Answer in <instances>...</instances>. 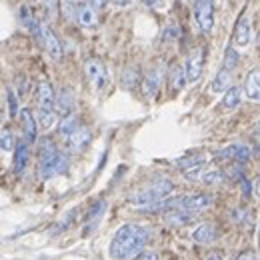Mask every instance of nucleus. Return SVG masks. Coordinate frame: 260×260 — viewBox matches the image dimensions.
I'll return each mask as SVG.
<instances>
[{
  "label": "nucleus",
  "mask_w": 260,
  "mask_h": 260,
  "mask_svg": "<svg viewBox=\"0 0 260 260\" xmlns=\"http://www.w3.org/2000/svg\"><path fill=\"white\" fill-rule=\"evenodd\" d=\"M68 168V158L54 146L52 140L44 138L40 142V152H38V174L40 178L48 180L56 174H62Z\"/></svg>",
  "instance_id": "obj_3"
},
{
  "label": "nucleus",
  "mask_w": 260,
  "mask_h": 260,
  "mask_svg": "<svg viewBox=\"0 0 260 260\" xmlns=\"http://www.w3.org/2000/svg\"><path fill=\"white\" fill-rule=\"evenodd\" d=\"M232 40L236 46H246L250 42V22H248V16L246 14H240L238 20H236V26H234V34H232Z\"/></svg>",
  "instance_id": "obj_14"
},
{
  "label": "nucleus",
  "mask_w": 260,
  "mask_h": 260,
  "mask_svg": "<svg viewBox=\"0 0 260 260\" xmlns=\"http://www.w3.org/2000/svg\"><path fill=\"white\" fill-rule=\"evenodd\" d=\"M122 82H124V86H126V88H130V90H132V88L138 84V72H136V70H132V68H128V70L124 72Z\"/></svg>",
  "instance_id": "obj_31"
},
{
  "label": "nucleus",
  "mask_w": 260,
  "mask_h": 260,
  "mask_svg": "<svg viewBox=\"0 0 260 260\" xmlns=\"http://www.w3.org/2000/svg\"><path fill=\"white\" fill-rule=\"evenodd\" d=\"M190 2H192V4H196V2H198V0H190Z\"/></svg>",
  "instance_id": "obj_42"
},
{
  "label": "nucleus",
  "mask_w": 260,
  "mask_h": 260,
  "mask_svg": "<svg viewBox=\"0 0 260 260\" xmlns=\"http://www.w3.org/2000/svg\"><path fill=\"white\" fill-rule=\"evenodd\" d=\"M90 130L84 128V126H80V128L76 130V132H72L68 138H66V148L72 152V154H78V152H82L86 146H88V142H90Z\"/></svg>",
  "instance_id": "obj_12"
},
{
  "label": "nucleus",
  "mask_w": 260,
  "mask_h": 260,
  "mask_svg": "<svg viewBox=\"0 0 260 260\" xmlns=\"http://www.w3.org/2000/svg\"><path fill=\"white\" fill-rule=\"evenodd\" d=\"M104 208H106V202L104 200H98L96 204H92L90 206V210H88V216H86V220H88V224H96V220L102 216V212H104Z\"/></svg>",
  "instance_id": "obj_27"
},
{
  "label": "nucleus",
  "mask_w": 260,
  "mask_h": 260,
  "mask_svg": "<svg viewBox=\"0 0 260 260\" xmlns=\"http://www.w3.org/2000/svg\"><path fill=\"white\" fill-rule=\"evenodd\" d=\"M36 104H38V120L42 128H50L56 118V94L50 82L42 80L36 90Z\"/></svg>",
  "instance_id": "obj_4"
},
{
  "label": "nucleus",
  "mask_w": 260,
  "mask_h": 260,
  "mask_svg": "<svg viewBox=\"0 0 260 260\" xmlns=\"http://www.w3.org/2000/svg\"><path fill=\"white\" fill-rule=\"evenodd\" d=\"M168 80H170V86H172V90H182L184 88V84L188 82L186 80V72H184V66L176 64L170 68V74H168Z\"/></svg>",
  "instance_id": "obj_22"
},
{
  "label": "nucleus",
  "mask_w": 260,
  "mask_h": 260,
  "mask_svg": "<svg viewBox=\"0 0 260 260\" xmlns=\"http://www.w3.org/2000/svg\"><path fill=\"white\" fill-rule=\"evenodd\" d=\"M62 12H64L66 20H76V6H74L70 0H64V2H62Z\"/></svg>",
  "instance_id": "obj_32"
},
{
  "label": "nucleus",
  "mask_w": 260,
  "mask_h": 260,
  "mask_svg": "<svg viewBox=\"0 0 260 260\" xmlns=\"http://www.w3.org/2000/svg\"><path fill=\"white\" fill-rule=\"evenodd\" d=\"M14 146H16V142H14L12 130L8 128V126H2L0 128V150L2 152H10Z\"/></svg>",
  "instance_id": "obj_26"
},
{
  "label": "nucleus",
  "mask_w": 260,
  "mask_h": 260,
  "mask_svg": "<svg viewBox=\"0 0 260 260\" xmlns=\"http://www.w3.org/2000/svg\"><path fill=\"white\" fill-rule=\"evenodd\" d=\"M206 162V158H204V154H200V152H196V154H188V156H182V158H178L176 160V166L180 168V170H190V168H194V166H200V164Z\"/></svg>",
  "instance_id": "obj_24"
},
{
  "label": "nucleus",
  "mask_w": 260,
  "mask_h": 260,
  "mask_svg": "<svg viewBox=\"0 0 260 260\" xmlns=\"http://www.w3.org/2000/svg\"><path fill=\"white\" fill-rule=\"evenodd\" d=\"M256 42H258V48H260V32H258V40H256Z\"/></svg>",
  "instance_id": "obj_41"
},
{
  "label": "nucleus",
  "mask_w": 260,
  "mask_h": 260,
  "mask_svg": "<svg viewBox=\"0 0 260 260\" xmlns=\"http://www.w3.org/2000/svg\"><path fill=\"white\" fill-rule=\"evenodd\" d=\"M216 228L212 226V224H208V222H204V224H200V226L194 228V232H192V238H194L196 244H202V246H208V244H212L214 240H216Z\"/></svg>",
  "instance_id": "obj_17"
},
{
  "label": "nucleus",
  "mask_w": 260,
  "mask_h": 260,
  "mask_svg": "<svg viewBox=\"0 0 260 260\" xmlns=\"http://www.w3.org/2000/svg\"><path fill=\"white\" fill-rule=\"evenodd\" d=\"M206 260H222L220 258V254H216V252H212V254H210V256H208V258Z\"/></svg>",
  "instance_id": "obj_39"
},
{
  "label": "nucleus",
  "mask_w": 260,
  "mask_h": 260,
  "mask_svg": "<svg viewBox=\"0 0 260 260\" xmlns=\"http://www.w3.org/2000/svg\"><path fill=\"white\" fill-rule=\"evenodd\" d=\"M76 22L82 26V28H94L98 24V18H96V12L90 4H78L76 6Z\"/></svg>",
  "instance_id": "obj_15"
},
{
  "label": "nucleus",
  "mask_w": 260,
  "mask_h": 260,
  "mask_svg": "<svg viewBox=\"0 0 260 260\" xmlns=\"http://www.w3.org/2000/svg\"><path fill=\"white\" fill-rule=\"evenodd\" d=\"M150 240V230L142 224H122L114 232L108 254L112 260H134Z\"/></svg>",
  "instance_id": "obj_1"
},
{
  "label": "nucleus",
  "mask_w": 260,
  "mask_h": 260,
  "mask_svg": "<svg viewBox=\"0 0 260 260\" xmlns=\"http://www.w3.org/2000/svg\"><path fill=\"white\" fill-rule=\"evenodd\" d=\"M28 142L26 140H20V142H16V146H14V172L16 174H22L24 170H26V164H28Z\"/></svg>",
  "instance_id": "obj_16"
},
{
  "label": "nucleus",
  "mask_w": 260,
  "mask_h": 260,
  "mask_svg": "<svg viewBox=\"0 0 260 260\" xmlns=\"http://www.w3.org/2000/svg\"><path fill=\"white\" fill-rule=\"evenodd\" d=\"M136 260H158V254L156 252H140Z\"/></svg>",
  "instance_id": "obj_35"
},
{
  "label": "nucleus",
  "mask_w": 260,
  "mask_h": 260,
  "mask_svg": "<svg viewBox=\"0 0 260 260\" xmlns=\"http://www.w3.org/2000/svg\"><path fill=\"white\" fill-rule=\"evenodd\" d=\"M250 156H252L250 146L240 144V142L228 144L226 148H222V150L216 152V160H230V162H246Z\"/></svg>",
  "instance_id": "obj_7"
},
{
  "label": "nucleus",
  "mask_w": 260,
  "mask_h": 260,
  "mask_svg": "<svg viewBox=\"0 0 260 260\" xmlns=\"http://www.w3.org/2000/svg\"><path fill=\"white\" fill-rule=\"evenodd\" d=\"M224 176H226V174H224L222 170H218V168H206L204 174H202V178H200V182L212 186V184H220V182L224 180Z\"/></svg>",
  "instance_id": "obj_25"
},
{
  "label": "nucleus",
  "mask_w": 260,
  "mask_h": 260,
  "mask_svg": "<svg viewBox=\"0 0 260 260\" xmlns=\"http://www.w3.org/2000/svg\"><path fill=\"white\" fill-rule=\"evenodd\" d=\"M172 190H174V184H172L170 178L156 176V178L150 180L146 186L134 190V192L128 196V202L134 204L136 208H142V210H144V208H148V206L160 202L164 198H168V196L172 194Z\"/></svg>",
  "instance_id": "obj_2"
},
{
  "label": "nucleus",
  "mask_w": 260,
  "mask_h": 260,
  "mask_svg": "<svg viewBox=\"0 0 260 260\" xmlns=\"http://www.w3.org/2000/svg\"><path fill=\"white\" fill-rule=\"evenodd\" d=\"M244 96L252 102H260V68H254L246 74L244 80Z\"/></svg>",
  "instance_id": "obj_13"
},
{
  "label": "nucleus",
  "mask_w": 260,
  "mask_h": 260,
  "mask_svg": "<svg viewBox=\"0 0 260 260\" xmlns=\"http://www.w3.org/2000/svg\"><path fill=\"white\" fill-rule=\"evenodd\" d=\"M202 68H204V50L202 48H194L186 62H184V72H186V80L188 82H196L202 74Z\"/></svg>",
  "instance_id": "obj_9"
},
{
  "label": "nucleus",
  "mask_w": 260,
  "mask_h": 260,
  "mask_svg": "<svg viewBox=\"0 0 260 260\" xmlns=\"http://www.w3.org/2000/svg\"><path fill=\"white\" fill-rule=\"evenodd\" d=\"M84 76L86 80L90 82V86L94 90H102L108 82V72H106V66L102 64L98 58H88L84 62Z\"/></svg>",
  "instance_id": "obj_6"
},
{
  "label": "nucleus",
  "mask_w": 260,
  "mask_h": 260,
  "mask_svg": "<svg viewBox=\"0 0 260 260\" xmlns=\"http://www.w3.org/2000/svg\"><path fill=\"white\" fill-rule=\"evenodd\" d=\"M6 100H8V114H10V118H14L18 114V98L14 94V90L6 92Z\"/></svg>",
  "instance_id": "obj_30"
},
{
  "label": "nucleus",
  "mask_w": 260,
  "mask_h": 260,
  "mask_svg": "<svg viewBox=\"0 0 260 260\" xmlns=\"http://www.w3.org/2000/svg\"><path fill=\"white\" fill-rule=\"evenodd\" d=\"M40 46L48 52L50 58H54V60H60V58H62V44H60L58 36L54 34V30H52L48 24H42V40H40Z\"/></svg>",
  "instance_id": "obj_8"
},
{
  "label": "nucleus",
  "mask_w": 260,
  "mask_h": 260,
  "mask_svg": "<svg viewBox=\"0 0 260 260\" xmlns=\"http://www.w3.org/2000/svg\"><path fill=\"white\" fill-rule=\"evenodd\" d=\"M194 6V20L202 32H212L214 28V0H198Z\"/></svg>",
  "instance_id": "obj_5"
},
{
  "label": "nucleus",
  "mask_w": 260,
  "mask_h": 260,
  "mask_svg": "<svg viewBox=\"0 0 260 260\" xmlns=\"http://www.w3.org/2000/svg\"><path fill=\"white\" fill-rule=\"evenodd\" d=\"M86 4H90L94 10H100V8H104L108 4V0H86Z\"/></svg>",
  "instance_id": "obj_34"
},
{
  "label": "nucleus",
  "mask_w": 260,
  "mask_h": 260,
  "mask_svg": "<svg viewBox=\"0 0 260 260\" xmlns=\"http://www.w3.org/2000/svg\"><path fill=\"white\" fill-rule=\"evenodd\" d=\"M18 18H20L22 26L32 34L34 38H36V42L40 44V40H42V22L36 20V16L32 14V10H30L28 6H20V8H18Z\"/></svg>",
  "instance_id": "obj_11"
},
{
  "label": "nucleus",
  "mask_w": 260,
  "mask_h": 260,
  "mask_svg": "<svg viewBox=\"0 0 260 260\" xmlns=\"http://www.w3.org/2000/svg\"><path fill=\"white\" fill-rule=\"evenodd\" d=\"M114 4H118V6H126V4H130V0H112Z\"/></svg>",
  "instance_id": "obj_38"
},
{
  "label": "nucleus",
  "mask_w": 260,
  "mask_h": 260,
  "mask_svg": "<svg viewBox=\"0 0 260 260\" xmlns=\"http://www.w3.org/2000/svg\"><path fill=\"white\" fill-rule=\"evenodd\" d=\"M254 136H256V138L260 140V120L256 122V124H254Z\"/></svg>",
  "instance_id": "obj_37"
},
{
  "label": "nucleus",
  "mask_w": 260,
  "mask_h": 260,
  "mask_svg": "<svg viewBox=\"0 0 260 260\" xmlns=\"http://www.w3.org/2000/svg\"><path fill=\"white\" fill-rule=\"evenodd\" d=\"M256 194L260 196V180H258V182H256Z\"/></svg>",
  "instance_id": "obj_40"
},
{
  "label": "nucleus",
  "mask_w": 260,
  "mask_h": 260,
  "mask_svg": "<svg viewBox=\"0 0 260 260\" xmlns=\"http://www.w3.org/2000/svg\"><path fill=\"white\" fill-rule=\"evenodd\" d=\"M144 2V6H148V8H162L164 0H142Z\"/></svg>",
  "instance_id": "obj_36"
},
{
  "label": "nucleus",
  "mask_w": 260,
  "mask_h": 260,
  "mask_svg": "<svg viewBox=\"0 0 260 260\" xmlns=\"http://www.w3.org/2000/svg\"><path fill=\"white\" fill-rule=\"evenodd\" d=\"M230 86H232V72L226 70V68H222V70L212 78V82H210V92L220 94V92H226Z\"/></svg>",
  "instance_id": "obj_19"
},
{
  "label": "nucleus",
  "mask_w": 260,
  "mask_h": 260,
  "mask_svg": "<svg viewBox=\"0 0 260 260\" xmlns=\"http://www.w3.org/2000/svg\"><path fill=\"white\" fill-rule=\"evenodd\" d=\"M72 110H74V94H72V90L62 88L56 94V114L68 116V114H72Z\"/></svg>",
  "instance_id": "obj_18"
},
{
  "label": "nucleus",
  "mask_w": 260,
  "mask_h": 260,
  "mask_svg": "<svg viewBox=\"0 0 260 260\" xmlns=\"http://www.w3.org/2000/svg\"><path fill=\"white\" fill-rule=\"evenodd\" d=\"M160 82H162V68L156 66V68H150L144 78H142V94L146 98L156 96L158 88H160Z\"/></svg>",
  "instance_id": "obj_10"
},
{
  "label": "nucleus",
  "mask_w": 260,
  "mask_h": 260,
  "mask_svg": "<svg viewBox=\"0 0 260 260\" xmlns=\"http://www.w3.org/2000/svg\"><path fill=\"white\" fill-rule=\"evenodd\" d=\"M236 260H258V256H256L254 250H244V252L238 254V258Z\"/></svg>",
  "instance_id": "obj_33"
},
{
  "label": "nucleus",
  "mask_w": 260,
  "mask_h": 260,
  "mask_svg": "<svg viewBox=\"0 0 260 260\" xmlns=\"http://www.w3.org/2000/svg\"><path fill=\"white\" fill-rule=\"evenodd\" d=\"M178 36H180V28H178V24L168 22V24L164 26V30H162L164 42H174V40H178Z\"/></svg>",
  "instance_id": "obj_28"
},
{
  "label": "nucleus",
  "mask_w": 260,
  "mask_h": 260,
  "mask_svg": "<svg viewBox=\"0 0 260 260\" xmlns=\"http://www.w3.org/2000/svg\"><path fill=\"white\" fill-rule=\"evenodd\" d=\"M238 66V52L234 50V48H228L226 54H224V64H222V68H226V70H234Z\"/></svg>",
  "instance_id": "obj_29"
},
{
  "label": "nucleus",
  "mask_w": 260,
  "mask_h": 260,
  "mask_svg": "<svg viewBox=\"0 0 260 260\" xmlns=\"http://www.w3.org/2000/svg\"><path fill=\"white\" fill-rule=\"evenodd\" d=\"M20 120H22V132H24V140L28 144L36 142V120H34L32 112L30 110H22L20 112Z\"/></svg>",
  "instance_id": "obj_20"
},
{
  "label": "nucleus",
  "mask_w": 260,
  "mask_h": 260,
  "mask_svg": "<svg viewBox=\"0 0 260 260\" xmlns=\"http://www.w3.org/2000/svg\"><path fill=\"white\" fill-rule=\"evenodd\" d=\"M78 128H80L78 118H76V114L72 112V114H68V116H62V120H60V124H58V134L66 140L72 132H76Z\"/></svg>",
  "instance_id": "obj_23"
},
{
  "label": "nucleus",
  "mask_w": 260,
  "mask_h": 260,
  "mask_svg": "<svg viewBox=\"0 0 260 260\" xmlns=\"http://www.w3.org/2000/svg\"><path fill=\"white\" fill-rule=\"evenodd\" d=\"M242 94H244V88H240V86H230L226 92H224V98H222V108L224 110H234V108H238L240 106V102H242Z\"/></svg>",
  "instance_id": "obj_21"
}]
</instances>
